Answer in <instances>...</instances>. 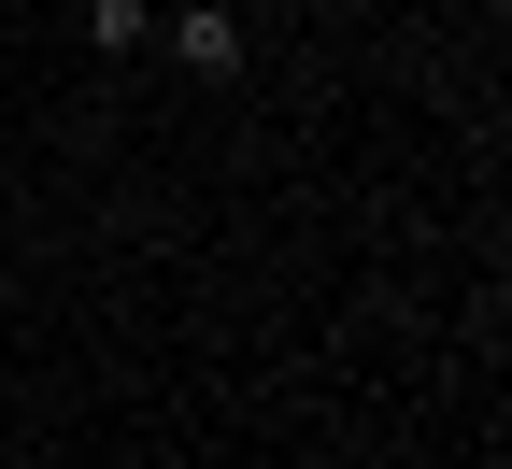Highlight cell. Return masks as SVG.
<instances>
[{"instance_id": "obj_1", "label": "cell", "mask_w": 512, "mask_h": 469, "mask_svg": "<svg viewBox=\"0 0 512 469\" xmlns=\"http://www.w3.org/2000/svg\"><path fill=\"white\" fill-rule=\"evenodd\" d=\"M171 72L242 86V15H228V0H171Z\"/></svg>"}, {"instance_id": "obj_2", "label": "cell", "mask_w": 512, "mask_h": 469, "mask_svg": "<svg viewBox=\"0 0 512 469\" xmlns=\"http://www.w3.org/2000/svg\"><path fill=\"white\" fill-rule=\"evenodd\" d=\"M143 29H157V0H86V57H143Z\"/></svg>"}]
</instances>
